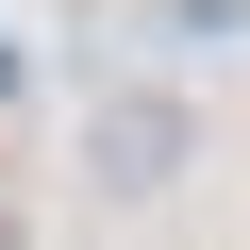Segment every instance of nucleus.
I'll return each mask as SVG.
<instances>
[{
  "instance_id": "f257e3e1",
  "label": "nucleus",
  "mask_w": 250,
  "mask_h": 250,
  "mask_svg": "<svg viewBox=\"0 0 250 250\" xmlns=\"http://www.w3.org/2000/svg\"><path fill=\"white\" fill-rule=\"evenodd\" d=\"M184 167H200V100H184V83H100V100H83V184H100L117 217L167 200Z\"/></svg>"
},
{
  "instance_id": "f03ea898",
  "label": "nucleus",
  "mask_w": 250,
  "mask_h": 250,
  "mask_svg": "<svg viewBox=\"0 0 250 250\" xmlns=\"http://www.w3.org/2000/svg\"><path fill=\"white\" fill-rule=\"evenodd\" d=\"M17 83H34V50H17V34H0V100H17Z\"/></svg>"
}]
</instances>
